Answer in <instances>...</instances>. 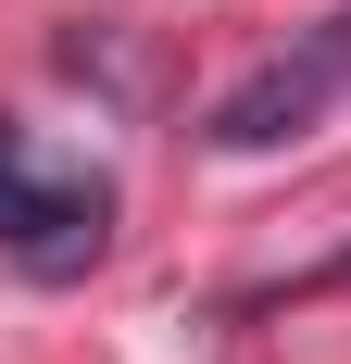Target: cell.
<instances>
[{"label": "cell", "mask_w": 351, "mask_h": 364, "mask_svg": "<svg viewBox=\"0 0 351 364\" xmlns=\"http://www.w3.org/2000/svg\"><path fill=\"white\" fill-rule=\"evenodd\" d=\"M101 239H113V188L101 176H38L26 126H0V252L26 277H75Z\"/></svg>", "instance_id": "obj_2"}, {"label": "cell", "mask_w": 351, "mask_h": 364, "mask_svg": "<svg viewBox=\"0 0 351 364\" xmlns=\"http://www.w3.org/2000/svg\"><path fill=\"white\" fill-rule=\"evenodd\" d=\"M339 88H351V0L326 13L314 38H301V50L251 63L239 88L213 101V126H201V139H213V151H276V139H301V126H314V113L339 101Z\"/></svg>", "instance_id": "obj_1"}]
</instances>
